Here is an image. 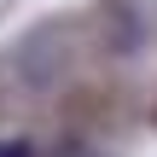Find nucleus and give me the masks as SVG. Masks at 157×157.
I'll return each mask as SVG.
<instances>
[{"label": "nucleus", "instance_id": "1", "mask_svg": "<svg viewBox=\"0 0 157 157\" xmlns=\"http://www.w3.org/2000/svg\"><path fill=\"white\" fill-rule=\"evenodd\" d=\"M0 157H29V146L23 140H0Z\"/></svg>", "mask_w": 157, "mask_h": 157}]
</instances>
